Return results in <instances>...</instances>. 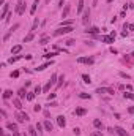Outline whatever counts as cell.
I'll return each mask as SVG.
<instances>
[{"instance_id":"cell-1","label":"cell","mask_w":134,"mask_h":136,"mask_svg":"<svg viewBox=\"0 0 134 136\" xmlns=\"http://www.w3.org/2000/svg\"><path fill=\"white\" fill-rule=\"evenodd\" d=\"M74 30V27L73 25H66V27H58L57 30L54 32V35L55 37H60V35H66V33H69V32H73Z\"/></svg>"},{"instance_id":"cell-2","label":"cell","mask_w":134,"mask_h":136,"mask_svg":"<svg viewBox=\"0 0 134 136\" xmlns=\"http://www.w3.org/2000/svg\"><path fill=\"white\" fill-rule=\"evenodd\" d=\"M25 2L27 0H19L17 2V5H16V14H19V16H22L24 13H25Z\"/></svg>"},{"instance_id":"cell-3","label":"cell","mask_w":134,"mask_h":136,"mask_svg":"<svg viewBox=\"0 0 134 136\" xmlns=\"http://www.w3.org/2000/svg\"><path fill=\"white\" fill-rule=\"evenodd\" d=\"M96 93H109V95H114L115 90L111 89V87H98L96 89Z\"/></svg>"},{"instance_id":"cell-4","label":"cell","mask_w":134,"mask_h":136,"mask_svg":"<svg viewBox=\"0 0 134 136\" xmlns=\"http://www.w3.org/2000/svg\"><path fill=\"white\" fill-rule=\"evenodd\" d=\"M16 119H17V122H21V124H22V122L28 120V116H27L25 112H22V111H17V112H16Z\"/></svg>"},{"instance_id":"cell-5","label":"cell","mask_w":134,"mask_h":136,"mask_svg":"<svg viewBox=\"0 0 134 136\" xmlns=\"http://www.w3.org/2000/svg\"><path fill=\"white\" fill-rule=\"evenodd\" d=\"M93 62H95V59H93V57H79V59H77V63H85V65H92Z\"/></svg>"},{"instance_id":"cell-6","label":"cell","mask_w":134,"mask_h":136,"mask_svg":"<svg viewBox=\"0 0 134 136\" xmlns=\"http://www.w3.org/2000/svg\"><path fill=\"white\" fill-rule=\"evenodd\" d=\"M17 29H19V24H14V25H13L11 29H10V30L6 32V33H5V37H3V41H6L8 38H10V35H11L13 32H16V30H17Z\"/></svg>"},{"instance_id":"cell-7","label":"cell","mask_w":134,"mask_h":136,"mask_svg":"<svg viewBox=\"0 0 134 136\" xmlns=\"http://www.w3.org/2000/svg\"><path fill=\"white\" fill-rule=\"evenodd\" d=\"M8 11H10V5L5 3V5H3V8H2V13H0V18H2V19H6Z\"/></svg>"},{"instance_id":"cell-8","label":"cell","mask_w":134,"mask_h":136,"mask_svg":"<svg viewBox=\"0 0 134 136\" xmlns=\"http://www.w3.org/2000/svg\"><path fill=\"white\" fill-rule=\"evenodd\" d=\"M88 21H90V10L87 8V10L84 11V16H82V24H84V25H87Z\"/></svg>"},{"instance_id":"cell-9","label":"cell","mask_w":134,"mask_h":136,"mask_svg":"<svg viewBox=\"0 0 134 136\" xmlns=\"http://www.w3.org/2000/svg\"><path fill=\"white\" fill-rule=\"evenodd\" d=\"M114 130H115V133H117L118 136H129V133H128L125 128H122V127H115Z\"/></svg>"},{"instance_id":"cell-10","label":"cell","mask_w":134,"mask_h":136,"mask_svg":"<svg viewBox=\"0 0 134 136\" xmlns=\"http://www.w3.org/2000/svg\"><path fill=\"white\" fill-rule=\"evenodd\" d=\"M85 33L96 35V33H100V29H98V27H87V29H85Z\"/></svg>"},{"instance_id":"cell-11","label":"cell","mask_w":134,"mask_h":136,"mask_svg":"<svg viewBox=\"0 0 134 136\" xmlns=\"http://www.w3.org/2000/svg\"><path fill=\"white\" fill-rule=\"evenodd\" d=\"M57 125L60 127V128H65L66 120H65V117H63V116H58V117H57Z\"/></svg>"},{"instance_id":"cell-12","label":"cell","mask_w":134,"mask_h":136,"mask_svg":"<svg viewBox=\"0 0 134 136\" xmlns=\"http://www.w3.org/2000/svg\"><path fill=\"white\" fill-rule=\"evenodd\" d=\"M54 63V60H49V62H46V63H43V65H39L38 68H36V70H38V71H43V70H46V68H49L50 65Z\"/></svg>"},{"instance_id":"cell-13","label":"cell","mask_w":134,"mask_h":136,"mask_svg":"<svg viewBox=\"0 0 134 136\" xmlns=\"http://www.w3.org/2000/svg\"><path fill=\"white\" fill-rule=\"evenodd\" d=\"M13 105H14V108H16V109H22V108H24V106H22V103H21V98H14V100H13Z\"/></svg>"},{"instance_id":"cell-14","label":"cell","mask_w":134,"mask_h":136,"mask_svg":"<svg viewBox=\"0 0 134 136\" xmlns=\"http://www.w3.org/2000/svg\"><path fill=\"white\" fill-rule=\"evenodd\" d=\"M74 114H76V116H85V114H87V109H85V108H76Z\"/></svg>"},{"instance_id":"cell-15","label":"cell","mask_w":134,"mask_h":136,"mask_svg":"<svg viewBox=\"0 0 134 136\" xmlns=\"http://www.w3.org/2000/svg\"><path fill=\"white\" fill-rule=\"evenodd\" d=\"M100 40H101L103 43H114V40H115V38L109 35V37H100Z\"/></svg>"},{"instance_id":"cell-16","label":"cell","mask_w":134,"mask_h":136,"mask_svg":"<svg viewBox=\"0 0 134 136\" xmlns=\"http://www.w3.org/2000/svg\"><path fill=\"white\" fill-rule=\"evenodd\" d=\"M6 128L10 130V131H17V125L13 124V122H8V124H6Z\"/></svg>"},{"instance_id":"cell-17","label":"cell","mask_w":134,"mask_h":136,"mask_svg":"<svg viewBox=\"0 0 134 136\" xmlns=\"http://www.w3.org/2000/svg\"><path fill=\"white\" fill-rule=\"evenodd\" d=\"M38 5H39V0H35V2H33V5H32V8H30V14H32V16L35 14V11H36Z\"/></svg>"},{"instance_id":"cell-18","label":"cell","mask_w":134,"mask_h":136,"mask_svg":"<svg viewBox=\"0 0 134 136\" xmlns=\"http://www.w3.org/2000/svg\"><path fill=\"white\" fill-rule=\"evenodd\" d=\"M21 51H22V46H21V44H16V46H13V48H11V54H19Z\"/></svg>"},{"instance_id":"cell-19","label":"cell","mask_w":134,"mask_h":136,"mask_svg":"<svg viewBox=\"0 0 134 136\" xmlns=\"http://www.w3.org/2000/svg\"><path fill=\"white\" fill-rule=\"evenodd\" d=\"M69 10H71V6H69V5H65L63 11H61V18H66V16L69 14Z\"/></svg>"},{"instance_id":"cell-20","label":"cell","mask_w":134,"mask_h":136,"mask_svg":"<svg viewBox=\"0 0 134 136\" xmlns=\"http://www.w3.org/2000/svg\"><path fill=\"white\" fill-rule=\"evenodd\" d=\"M82 11H84V0H79L77 2V14H80Z\"/></svg>"},{"instance_id":"cell-21","label":"cell","mask_w":134,"mask_h":136,"mask_svg":"<svg viewBox=\"0 0 134 136\" xmlns=\"http://www.w3.org/2000/svg\"><path fill=\"white\" fill-rule=\"evenodd\" d=\"M43 125H44V128H46V131H52V130H54V125L50 124L49 120H46V122H44Z\"/></svg>"},{"instance_id":"cell-22","label":"cell","mask_w":134,"mask_h":136,"mask_svg":"<svg viewBox=\"0 0 134 136\" xmlns=\"http://www.w3.org/2000/svg\"><path fill=\"white\" fill-rule=\"evenodd\" d=\"M33 38H35V32H30V33H28L25 38H24V43H28V41H32Z\"/></svg>"},{"instance_id":"cell-23","label":"cell","mask_w":134,"mask_h":136,"mask_svg":"<svg viewBox=\"0 0 134 136\" xmlns=\"http://www.w3.org/2000/svg\"><path fill=\"white\" fill-rule=\"evenodd\" d=\"M17 97H19V98H27V90H25V89H19Z\"/></svg>"},{"instance_id":"cell-24","label":"cell","mask_w":134,"mask_h":136,"mask_svg":"<svg viewBox=\"0 0 134 136\" xmlns=\"http://www.w3.org/2000/svg\"><path fill=\"white\" fill-rule=\"evenodd\" d=\"M11 97H13V90L8 89V90L3 92V100H8V98H11Z\"/></svg>"},{"instance_id":"cell-25","label":"cell","mask_w":134,"mask_h":136,"mask_svg":"<svg viewBox=\"0 0 134 136\" xmlns=\"http://www.w3.org/2000/svg\"><path fill=\"white\" fill-rule=\"evenodd\" d=\"M93 125H95V128H103V122L100 120V119H95V120H93Z\"/></svg>"},{"instance_id":"cell-26","label":"cell","mask_w":134,"mask_h":136,"mask_svg":"<svg viewBox=\"0 0 134 136\" xmlns=\"http://www.w3.org/2000/svg\"><path fill=\"white\" fill-rule=\"evenodd\" d=\"M22 59V56H14V57H10V60H8V63H14V62L21 60Z\"/></svg>"},{"instance_id":"cell-27","label":"cell","mask_w":134,"mask_h":136,"mask_svg":"<svg viewBox=\"0 0 134 136\" xmlns=\"http://www.w3.org/2000/svg\"><path fill=\"white\" fill-rule=\"evenodd\" d=\"M52 86H54V84H52V82H50V81H49V82H47L46 86L43 87V92H44V93H47V92L50 90V87H52Z\"/></svg>"},{"instance_id":"cell-28","label":"cell","mask_w":134,"mask_h":136,"mask_svg":"<svg viewBox=\"0 0 134 136\" xmlns=\"http://www.w3.org/2000/svg\"><path fill=\"white\" fill-rule=\"evenodd\" d=\"M28 135H30V136H38L36 128H35V127H28Z\"/></svg>"},{"instance_id":"cell-29","label":"cell","mask_w":134,"mask_h":136,"mask_svg":"<svg viewBox=\"0 0 134 136\" xmlns=\"http://www.w3.org/2000/svg\"><path fill=\"white\" fill-rule=\"evenodd\" d=\"M123 97H125V98H128V100H133V101H134V93H131V92H125V93H123Z\"/></svg>"},{"instance_id":"cell-30","label":"cell","mask_w":134,"mask_h":136,"mask_svg":"<svg viewBox=\"0 0 134 136\" xmlns=\"http://www.w3.org/2000/svg\"><path fill=\"white\" fill-rule=\"evenodd\" d=\"M82 79H84L85 84H90V82H92V78H90L88 74H82Z\"/></svg>"},{"instance_id":"cell-31","label":"cell","mask_w":134,"mask_h":136,"mask_svg":"<svg viewBox=\"0 0 134 136\" xmlns=\"http://www.w3.org/2000/svg\"><path fill=\"white\" fill-rule=\"evenodd\" d=\"M90 97H92L90 93H84V92L79 93V98H82V100H90Z\"/></svg>"},{"instance_id":"cell-32","label":"cell","mask_w":134,"mask_h":136,"mask_svg":"<svg viewBox=\"0 0 134 136\" xmlns=\"http://www.w3.org/2000/svg\"><path fill=\"white\" fill-rule=\"evenodd\" d=\"M35 95H36L35 92H28V93H27V100H28V101H32V100L35 98Z\"/></svg>"},{"instance_id":"cell-33","label":"cell","mask_w":134,"mask_h":136,"mask_svg":"<svg viewBox=\"0 0 134 136\" xmlns=\"http://www.w3.org/2000/svg\"><path fill=\"white\" fill-rule=\"evenodd\" d=\"M47 43H49V38H47V37H44V38H41V40H39V44H43V46L47 44Z\"/></svg>"},{"instance_id":"cell-34","label":"cell","mask_w":134,"mask_h":136,"mask_svg":"<svg viewBox=\"0 0 134 136\" xmlns=\"http://www.w3.org/2000/svg\"><path fill=\"white\" fill-rule=\"evenodd\" d=\"M63 81H65V76L61 74V76H58V82H57V87H60L61 84H63Z\"/></svg>"},{"instance_id":"cell-35","label":"cell","mask_w":134,"mask_h":136,"mask_svg":"<svg viewBox=\"0 0 134 136\" xmlns=\"http://www.w3.org/2000/svg\"><path fill=\"white\" fill-rule=\"evenodd\" d=\"M55 56H57V52H47V54H44L46 59H52V57H55Z\"/></svg>"},{"instance_id":"cell-36","label":"cell","mask_w":134,"mask_h":136,"mask_svg":"<svg viewBox=\"0 0 134 136\" xmlns=\"http://www.w3.org/2000/svg\"><path fill=\"white\" fill-rule=\"evenodd\" d=\"M38 19H35V21H33V25H32V32H35V30H36V27H38Z\"/></svg>"},{"instance_id":"cell-37","label":"cell","mask_w":134,"mask_h":136,"mask_svg":"<svg viewBox=\"0 0 134 136\" xmlns=\"http://www.w3.org/2000/svg\"><path fill=\"white\" fill-rule=\"evenodd\" d=\"M65 44L66 46H73V44H76V40H66Z\"/></svg>"},{"instance_id":"cell-38","label":"cell","mask_w":134,"mask_h":136,"mask_svg":"<svg viewBox=\"0 0 134 136\" xmlns=\"http://www.w3.org/2000/svg\"><path fill=\"white\" fill-rule=\"evenodd\" d=\"M35 93H36V95H39V93H41V92H43V89H41V87H39V86H36V87H35Z\"/></svg>"},{"instance_id":"cell-39","label":"cell","mask_w":134,"mask_h":136,"mask_svg":"<svg viewBox=\"0 0 134 136\" xmlns=\"http://www.w3.org/2000/svg\"><path fill=\"white\" fill-rule=\"evenodd\" d=\"M49 81H50V82H52V84H55V81H57V74L54 73V74L50 76V79H49Z\"/></svg>"},{"instance_id":"cell-40","label":"cell","mask_w":134,"mask_h":136,"mask_svg":"<svg viewBox=\"0 0 134 136\" xmlns=\"http://www.w3.org/2000/svg\"><path fill=\"white\" fill-rule=\"evenodd\" d=\"M47 106H49V108H55V106H58V105H57L55 101H52V103L49 101V103H47Z\"/></svg>"},{"instance_id":"cell-41","label":"cell","mask_w":134,"mask_h":136,"mask_svg":"<svg viewBox=\"0 0 134 136\" xmlns=\"http://www.w3.org/2000/svg\"><path fill=\"white\" fill-rule=\"evenodd\" d=\"M33 109H35V112H39V111H41V106H39V105H35Z\"/></svg>"},{"instance_id":"cell-42","label":"cell","mask_w":134,"mask_h":136,"mask_svg":"<svg viewBox=\"0 0 134 136\" xmlns=\"http://www.w3.org/2000/svg\"><path fill=\"white\" fill-rule=\"evenodd\" d=\"M43 127H44L43 124H36V130H38V131H41V130H43Z\"/></svg>"},{"instance_id":"cell-43","label":"cell","mask_w":134,"mask_h":136,"mask_svg":"<svg viewBox=\"0 0 134 136\" xmlns=\"http://www.w3.org/2000/svg\"><path fill=\"white\" fill-rule=\"evenodd\" d=\"M73 133H74L76 136H79V135H80V130H79V128H74V130H73Z\"/></svg>"},{"instance_id":"cell-44","label":"cell","mask_w":134,"mask_h":136,"mask_svg":"<svg viewBox=\"0 0 134 136\" xmlns=\"http://www.w3.org/2000/svg\"><path fill=\"white\" fill-rule=\"evenodd\" d=\"M54 98H55V93H50V95H47V100H49V101H50V100H54Z\"/></svg>"},{"instance_id":"cell-45","label":"cell","mask_w":134,"mask_h":136,"mask_svg":"<svg viewBox=\"0 0 134 136\" xmlns=\"http://www.w3.org/2000/svg\"><path fill=\"white\" fill-rule=\"evenodd\" d=\"M17 76H19V71H13L11 73V78H17Z\"/></svg>"},{"instance_id":"cell-46","label":"cell","mask_w":134,"mask_h":136,"mask_svg":"<svg viewBox=\"0 0 134 136\" xmlns=\"http://www.w3.org/2000/svg\"><path fill=\"white\" fill-rule=\"evenodd\" d=\"M0 136H10V135H8V133H6V131H3V130L0 128Z\"/></svg>"},{"instance_id":"cell-47","label":"cell","mask_w":134,"mask_h":136,"mask_svg":"<svg viewBox=\"0 0 134 136\" xmlns=\"http://www.w3.org/2000/svg\"><path fill=\"white\" fill-rule=\"evenodd\" d=\"M120 76H122V78H126V79H129V74H126V73H120Z\"/></svg>"},{"instance_id":"cell-48","label":"cell","mask_w":134,"mask_h":136,"mask_svg":"<svg viewBox=\"0 0 134 136\" xmlns=\"http://www.w3.org/2000/svg\"><path fill=\"white\" fill-rule=\"evenodd\" d=\"M0 114H2V117H6V111H5V109L0 111Z\"/></svg>"},{"instance_id":"cell-49","label":"cell","mask_w":134,"mask_h":136,"mask_svg":"<svg viewBox=\"0 0 134 136\" xmlns=\"http://www.w3.org/2000/svg\"><path fill=\"white\" fill-rule=\"evenodd\" d=\"M122 37H128V30H123L122 32Z\"/></svg>"},{"instance_id":"cell-50","label":"cell","mask_w":134,"mask_h":136,"mask_svg":"<svg viewBox=\"0 0 134 136\" xmlns=\"http://www.w3.org/2000/svg\"><path fill=\"white\" fill-rule=\"evenodd\" d=\"M13 136H22V135H21L19 131H13Z\"/></svg>"},{"instance_id":"cell-51","label":"cell","mask_w":134,"mask_h":136,"mask_svg":"<svg viewBox=\"0 0 134 136\" xmlns=\"http://www.w3.org/2000/svg\"><path fill=\"white\" fill-rule=\"evenodd\" d=\"M101 135V131H96V133H92V136H100Z\"/></svg>"},{"instance_id":"cell-52","label":"cell","mask_w":134,"mask_h":136,"mask_svg":"<svg viewBox=\"0 0 134 136\" xmlns=\"http://www.w3.org/2000/svg\"><path fill=\"white\" fill-rule=\"evenodd\" d=\"M63 2H65V0H60V2H58V6H60V8L63 6Z\"/></svg>"},{"instance_id":"cell-53","label":"cell","mask_w":134,"mask_h":136,"mask_svg":"<svg viewBox=\"0 0 134 136\" xmlns=\"http://www.w3.org/2000/svg\"><path fill=\"white\" fill-rule=\"evenodd\" d=\"M128 111H129L131 114H134V108H133V106H131V108H129V109H128Z\"/></svg>"},{"instance_id":"cell-54","label":"cell","mask_w":134,"mask_h":136,"mask_svg":"<svg viewBox=\"0 0 134 136\" xmlns=\"http://www.w3.org/2000/svg\"><path fill=\"white\" fill-rule=\"evenodd\" d=\"M0 5H5V0H0Z\"/></svg>"},{"instance_id":"cell-55","label":"cell","mask_w":134,"mask_h":136,"mask_svg":"<svg viewBox=\"0 0 134 136\" xmlns=\"http://www.w3.org/2000/svg\"><path fill=\"white\" fill-rule=\"evenodd\" d=\"M112 2H114V0H107V3H112Z\"/></svg>"},{"instance_id":"cell-56","label":"cell","mask_w":134,"mask_h":136,"mask_svg":"<svg viewBox=\"0 0 134 136\" xmlns=\"http://www.w3.org/2000/svg\"><path fill=\"white\" fill-rule=\"evenodd\" d=\"M49 2H50V0H46V3H49Z\"/></svg>"},{"instance_id":"cell-57","label":"cell","mask_w":134,"mask_h":136,"mask_svg":"<svg viewBox=\"0 0 134 136\" xmlns=\"http://www.w3.org/2000/svg\"><path fill=\"white\" fill-rule=\"evenodd\" d=\"M133 128H134V125H133Z\"/></svg>"}]
</instances>
